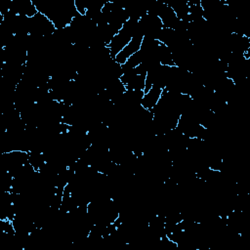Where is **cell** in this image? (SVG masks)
<instances>
[{"label": "cell", "mask_w": 250, "mask_h": 250, "mask_svg": "<svg viewBox=\"0 0 250 250\" xmlns=\"http://www.w3.org/2000/svg\"><path fill=\"white\" fill-rule=\"evenodd\" d=\"M144 33L139 30L130 40V42L114 57L113 61L120 64L123 65L134 54H136L137 52H139L141 50L142 47V43L144 40Z\"/></svg>", "instance_id": "1"}, {"label": "cell", "mask_w": 250, "mask_h": 250, "mask_svg": "<svg viewBox=\"0 0 250 250\" xmlns=\"http://www.w3.org/2000/svg\"><path fill=\"white\" fill-rule=\"evenodd\" d=\"M163 88L159 86H152L149 90L145 92L142 100H141V106L145 110L151 111L155 105L158 104L159 100L162 97Z\"/></svg>", "instance_id": "2"}]
</instances>
